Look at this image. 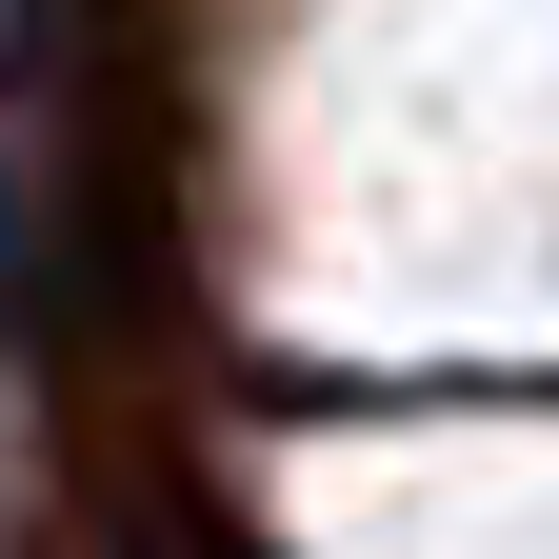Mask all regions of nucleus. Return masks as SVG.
Returning a JSON list of instances; mask_svg holds the SVG:
<instances>
[{
    "label": "nucleus",
    "instance_id": "obj_1",
    "mask_svg": "<svg viewBox=\"0 0 559 559\" xmlns=\"http://www.w3.org/2000/svg\"><path fill=\"white\" fill-rule=\"evenodd\" d=\"M100 559H260V539H240V500H221L200 460L120 440V460H100Z\"/></svg>",
    "mask_w": 559,
    "mask_h": 559
}]
</instances>
